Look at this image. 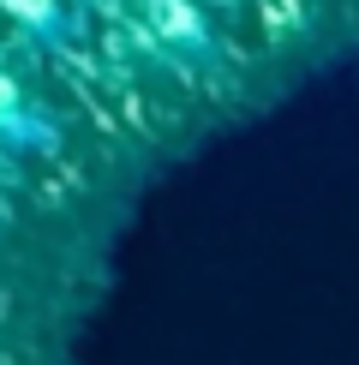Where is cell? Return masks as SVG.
<instances>
[{
  "instance_id": "cell-1",
  "label": "cell",
  "mask_w": 359,
  "mask_h": 365,
  "mask_svg": "<svg viewBox=\"0 0 359 365\" xmlns=\"http://www.w3.org/2000/svg\"><path fill=\"white\" fill-rule=\"evenodd\" d=\"M60 144V126L48 108L30 102V90L0 72V156H42V150Z\"/></svg>"
},
{
  "instance_id": "cell-2",
  "label": "cell",
  "mask_w": 359,
  "mask_h": 365,
  "mask_svg": "<svg viewBox=\"0 0 359 365\" xmlns=\"http://www.w3.org/2000/svg\"><path fill=\"white\" fill-rule=\"evenodd\" d=\"M150 30H156L168 48H180L186 60H209L216 54V30H209V19L192 0H150Z\"/></svg>"
}]
</instances>
